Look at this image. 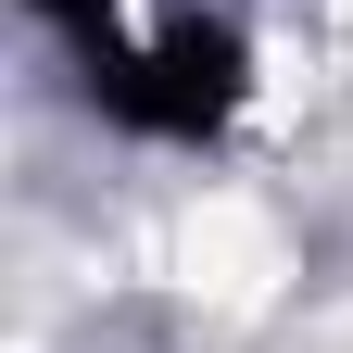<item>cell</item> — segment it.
Listing matches in <instances>:
<instances>
[{"label": "cell", "mask_w": 353, "mask_h": 353, "mask_svg": "<svg viewBox=\"0 0 353 353\" xmlns=\"http://www.w3.org/2000/svg\"><path fill=\"white\" fill-rule=\"evenodd\" d=\"M26 13L51 26V38H114V13H126V0H26Z\"/></svg>", "instance_id": "obj_2"}, {"label": "cell", "mask_w": 353, "mask_h": 353, "mask_svg": "<svg viewBox=\"0 0 353 353\" xmlns=\"http://www.w3.org/2000/svg\"><path fill=\"white\" fill-rule=\"evenodd\" d=\"M76 101L101 114L114 139L202 152V139H228L240 101H252V38H240V13H176L152 38H76Z\"/></svg>", "instance_id": "obj_1"}]
</instances>
